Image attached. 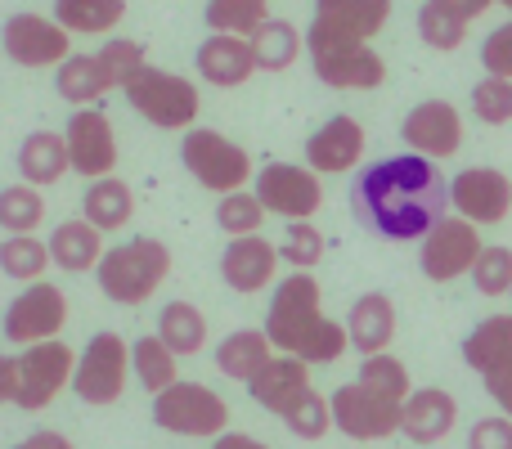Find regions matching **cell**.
Returning a JSON list of instances; mask_svg holds the SVG:
<instances>
[{
  "instance_id": "3",
  "label": "cell",
  "mask_w": 512,
  "mask_h": 449,
  "mask_svg": "<svg viewBox=\"0 0 512 449\" xmlns=\"http://www.w3.org/2000/svg\"><path fill=\"white\" fill-rule=\"evenodd\" d=\"M95 279H99V292L108 301H117V306H144L171 279V247L149 234L126 238V243L104 252Z\"/></svg>"
},
{
  "instance_id": "26",
  "label": "cell",
  "mask_w": 512,
  "mask_h": 449,
  "mask_svg": "<svg viewBox=\"0 0 512 449\" xmlns=\"http://www.w3.org/2000/svg\"><path fill=\"white\" fill-rule=\"evenodd\" d=\"M68 140L59 131H32L23 144H18V176L23 185H59L68 176Z\"/></svg>"
},
{
  "instance_id": "15",
  "label": "cell",
  "mask_w": 512,
  "mask_h": 449,
  "mask_svg": "<svg viewBox=\"0 0 512 449\" xmlns=\"http://www.w3.org/2000/svg\"><path fill=\"white\" fill-rule=\"evenodd\" d=\"M477 256H481V234H477V225L445 216V221L423 238L418 265H423V274H427L432 283H454V279H463V274H472Z\"/></svg>"
},
{
  "instance_id": "2",
  "label": "cell",
  "mask_w": 512,
  "mask_h": 449,
  "mask_svg": "<svg viewBox=\"0 0 512 449\" xmlns=\"http://www.w3.org/2000/svg\"><path fill=\"white\" fill-rule=\"evenodd\" d=\"M265 337H270L274 355H297L306 364H337L351 346L346 324L319 310V279L306 270L288 274L274 288L270 310H265Z\"/></svg>"
},
{
  "instance_id": "37",
  "label": "cell",
  "mask_w": 512,
  "mask_h": 449,
  "mask_svg": "<svg viewBox=\"0 0 512 449\" xmlns=\"http://www.w3.org/2000/svg\"><path fill=\"white\" fill-rule=\"evenodd\" d=\"M270 23V0H207V27L225 36H248Z\"/></svg>"
},
{
  "instance_id": "4",
  "label": "cell",
  "mask_w": 512,
  "mask_h": 449,
  "mask_svg": "<svg viewBox=\"0 0 512 449\" xmlns=\"http://www.w3.org/2000/svg\"><path fill=\"white\" fill-rule=\"evenodd\" d=\"M306 54L315 63V77L333 90H378L387 81V63L369 41H355L324 23H310Z\"/></svg>"
},
{
  "instance_id": "16",
  "label": "cell",
  "mask_w": 512,
  "mask_h": 449,
  "mask_svg": "<svg viewBox=\"0 0 512 449\" xmlns=\"http://www.w3.org/2000/svg\"><path fill=\"white\" fill-rule=\"evenodd\" d=\"M450 207L472 225H504L512 212V180L495 167H468L450 180Z\"/></svg>"
},
{
  "instance_id": "14",
  "label": "cell",
  "mask_w": 512,
  "mask_h": 449,
  "mask_svg": "<svg viewBox=\"0 0 512 449\" xmlns=\"http://www.w3.org/2000/svg\"><path fill=\"white\" fill-rule=\"evenodd\" d=\"M63 140H68V167L77 171L81 180H104L117 171L122 149H117V131H113V122H108V113H99V108L72 113Z\"/></svg>"
},
{
  "instance_id": "27",
  "label": "cell",
  "mask_w": 512,
  "mask_h": 449,
  "mask_svg": "<svg viewBox=\"0 0 512 449\" xmlns=\"http://www.w3.org/2000/svg\"><path fill=\"white\" fill-rule=\"evenodd\" d=\"M135 216V194L126 180L104 176V180H90L86 194H81V221H90L99 234H117L126 229Z\"/></svg>"
},
{
  "instance_id": "33",
  "label": "cell",
  "mask_w": 512,
  "mask_h": 449,
  "mask_svg": "<svg viewBox=\"0 0 512 449\" xmlns=\"http://www.w3.org/2000/svg\"><path fill=\"white\" fill-rule=\"evenodd\" d=\"M463 360L468 369H477L486 378L490 369H499L504 360H512V315H490L463 337Z\"/></svg>"
},
{
  "instance_id": "21",
  "label": "cell",
  "mask_w": 512,
  "mask_h": 449,
  "mask_svg": "<svg viewBox=\"0 0 512 449\" xmlns=\"http://www.w3.org/2000/svg\"><path fill=\"white\" fill-rule=\"evenodd\" d=\"M194 68H198V77H203L207 86L234 90V86H243V81L252 77L256 63H252V50H248V41H243V36L212 32L203 45H198Z\"/></svg>"
},
{
  "instance_id": "29",
  "label": "cell",
  "mask_w": 512,
  "mask_h": 449,
  "mask_svg": "<svg viewBox=\"0 0 512 449\" xmlns=\"http://www.w3.org/2000/svg\"><path fill=\"white\" fill-rule=\"evenodd\" d=\"M248 50H252L256 72H283V68H292V63L301 59L306 36H301L288 18H270V23H261L248 36Z\"/></svg>"
},
{
  "instance_id": "10",
  "label": "cell",
  "mask_w": 512,
  "mask_h": 449,
  "mask_svg": "<svg viewBox=\"0 0 512 449\" xmlns=\"http://www.w3.org/2000/svg\"><path fill=\"white\" fill-rule=\"evenodd\" d=\"M72 373H77V351L63 337L27 346L18 355V409H27V414L50 409L72 387Z\"/></svg>"
},
{
  "instance_id": "19",
  "label": "cell",
  "mask_w": 512,
  "mask_h": 449,
  "mask_svg": "<svg viewBox=\"0 0 512 449\" xmlns=\"http://www.w3.org/2000/svg\"><path fill=\"white\" fill-rule=\"evenodd\" d=\"M360 158H364V126L346 113L328 117L306 140V167L315 171V176H342V171H351Z\"/></svg>"
},
{
  "instance_id": "24",
  "label": "cell",
  "mask_w": 512,
  "mask_h": 449,
  "mask_svg": "<svg viewBox=\"0 0 512 449\" xmlns=\"http://www.w3.org/2000/svg\"><path fill=\"white\" fill-rule=\"evenodd\" d=\"M45 247H50V261L59 265V270L68 274H90L99 270V261H104V234H99L90 221H59L50 229V238H45Z\"/></svg>"
},
{
  "instance_id": "6",
  "label": "cell",
  "mask_w": 512,
  "mask_h": 449,
  "mask_svg": "<svg viewBox=\"0 0 512 449\" xmlns=\"http://www.w3.org/2000/svg\"><path fill=\"white\" fill-rule=\"evenodd\" d=\"M180 162L185 171L207 189V194H239L252 180V158L243 144H234L230 135L212 131V126H194L180 140Z\"/></svg>"
},
{
  "instance_id": "50",
  "label": "cell",
  "mask_w": 512,
  "mask_h": 449,
  "mask_svg": "<svg viewBox=\"0 0 512 449\" xmlns=\"http://www.w3.org/2000/svg\"><path fill=\"white\" fill-rule=\"evenodd\" d=\"M14 449H77V445H72L63 432H32L27 441H18Z\"/></svg>"
},
{
  "instance_id": "39",
  "label": "cell",
  "mask_w": 512,
  "mask_h": 449,
  "mask_svg": "<svg viewBox=\"0 0 512 449\" xmlns=\"http://www.w3.org/2000/svg\"><path fill=\"white\" fill-rule=\"evenodd\" d=\"M418 36H423L432 50L450 54L468 41V18H459L454 9H445L441 0H427V5L418 9Z\"/></svg>"
},
{
  "instance_id": "44",
  "label": "cell",
  "mask_w": 512,
  "mask_h": 449,
  "mask_svg": "<svg viewBox=\"0 0 512 449\" xmlns=\"http://www.w3.org/2000/svg\"><path fill=\"white\" fill-rule=\"evenodd\" d=\"M355 382H364V387H373V391H382V396L400 400V405L409 400V373H405V364H400L396 355H369V360L360 364V378H355Z\"/></svg>"
},
{
  "instance_id": "32",
  "label": "cell",
  "mask_w": 512,
  "mask_h": 449,
  "mask_svg": "<svg viewBox=\"0 0 512 449\" xmlns=\"http://www.w3.org/2000/svg\"><path fill=\"white\" fill-rule=\"evenodd\" d=\"M153 333L162 337V342L171 346V351L185 360V355H198L207 346V315L194 306V301H167L162 306V315H158V328Z\"/></svg>"
},
{
  "instance_id": "17",
  "label": "cell",
  "mask_w": 512,
  "mask_h": 449,
  "mask_svg": "<svg viewBox=\"0 0 512 449\" xmlns=\"http://www.w3.org/2000/svg\"><path fill=\"white\" fill-rule=\"evenodd\" d=\"M405 144L418 153V158H454L463 149V122L459 108L450 99H423L418 108H409L405 126H400Z\"/></svg>"
},
{
  "instance_id": "46",
  "label": "cell",
  "mask_w": 512,
  "mask_h": 449,
  "mask_svg": "<svg viewBox=\"0 0 512 449\" xmlns=\"http://www.w3.org/2000/svg\"><path fill=\"white\" fill-rule=\"evenodd\" d=\"M481 63H486L490 77L512 81V18L486 36V45H481Z\"/></svg>"
},
{
  "instance_id": "49",
  "label": "cell",
  "mask_w": 512,
  "mask_h": 449,
  "mask_svg": "<svg viewBox=\"0 0 512 449\" xmlns=\"http://www.w3.org/2000/svg\"><path fill=\"white\" fill-rule=\"evenodd\" d=\"M0 405H18V355H0Z\"/></svg>"
},
{
  "instance_id": "1",
  "label": "cell",
  "mask_w": 512,
  "mask_h": 449,
  "mask_svg": "<svg viewBox=\"0 0 512 449\" xmlns=\"http://www.w3.org/2000/svg\"><path fill=\"white\" fill-rule=\"evenodd\" d=\"M351 207L364 229L391 243L427 238L450 212V180L432 158L396 153L364 167L351 185Z\"/></svg>"
},
{
  "instance_id": "36",
  "label": "cell",
  "mask_w": 512,
  "mask_h": 449,
  "mask_svg": "<svg viewBox=\"0 0 512 449\" xmlns=\"http://www.w3.org/2000/svg\"><path fill=\"white\" fill-rule=\"evenodd\" d=\"M45 221V198L36 185H5L0 189V229L9 234H36Z\"/></svg>"
},
{
  "instance_id": "9",
  "label": "cell",
  "mask_w": 512,
  "mask_h": 449,
  "mask_svg": "<svg viewBox=\"0 0 512 449\" xmlns=\"http://www.w3.org/2000/svg\"><path fill=\"white\" fill-rule=\"evenodd\" d=\"M68 328V292L54 288V283H27L14 301L5 306V319H0V333L14 346H41L54 342V337Z\"/></svg>"
},
{
  "instance_id": "5",
  "label": "cell",
  "mask_w": 512,
  "mask_h": 449,
  "mask_svg": "<svg viewBox=\"0 0 512 449\" xmlns=\"http://www.w3.org/2000/svg\"><path fill=\"white\" fill-rule=\"evenodd\" d=\"M122 95H126V104L149 126H158V131H194L198 113H203V95H198L194 81L180 77V72L153 68V63H144V68L126 81Z\"/></svg>"
},
{
  "instance_id": "38",
  "label": "cell",
  "mask_w": 512,
  "mask_h": 449,
  "mask_svg": "<svg viewBox=\"0 0 512 449\" xmlns=\"http://www.w3.org/2000/svg\"><path fill=\"white\" fill-rule=\"evenodd\" d=\"M283 427L301 441H324L328 427H333V409H328V396H319L315 387L301 391L288 409H283Z\"/></svg>"
},
{
  "instance_id": "31",
  "label": "cell",
  "mask_w": 512,
  "mask_h": 449,
  "mask_svg": "<svg viewBox=\"0 0 512 449\" xmlns=\"http://www.w3.org/2000/svg\"><path fill=\"white\" fill-rule=\"evenodd\" d=\"M180 355L171 351L167 342H162L158 333H144L131 342V373L140 378V387L149 391V396H162L167 387H176L180 382Z\"/></svg>"
},
{
  "instance_id": "35",
  "label": "cell",
  "mask_w": 512,
  "mask_h": 449,
  "mask_svg": "<svg viewBox=\"0 0 512 449\" xmlns=\"http://www.w3.org/2000/svg\"><path fill=\"white\" fill-rule=\"evenodd\" d=\"M50 247L36 234H9L0 238V274L18 283H41L45 270H50Z\"/></svg>"
},
{
  "instance_id": "41",
  "label": "cell",
  "mask_w": 512,
  "mask_h": 449,
  "mask_svg": "<svg viewBox=\"0 0 512 449\" xmlns=\"http://www.w3.org/2000/svg\"><path fill=\"white\" fill-rule=\"evenodd\" d=\"M95 59H99V68H104L108 86L122 90L126 81H131L135 72H140L144 63H149V54H144V45H140V41H131V36H113V41H104V50H99Z\"/></svg>"
},
{
  "instance_id": "34",
  "label": "cell",
  "mask_w": 512,
  "mask_h": 449,
  "mask_svg": "<svg viewBox=\"0 0 512 449\" xmlns=\"http://www.w3.org/2000/svg\"><path fill=\"white\" fill-rule=\"evenodd\" d=\"M54 23L63 32L81 36H108L126 18V0H54Z\"/></svg>"
},
{
  "instance_id": "30",
  "label": "cell",
  "mask_w": 512,
  "mask_h": 449,
  "mask_svg": "<svg viewBox=\"0 0 512 449\" xmlns=\"http://www.w3.org/2000/svg\"><path fill=\"white\" fill-rule=\"evenodd\" d=\"M54 90H59L63 104L95 108L113 86H108V77H104L95 54H72V59H63L59 68H54Z\"/></svg>"
},
{
  "instance_id": "13",
  "label": "cell",
  "mask_w": 512,
  "mask_h": 449,
  "mask_svg": "<svg viewBox=\"0 0 512 449\" xmlns=\"http://www.w3.org/2000/svg\"><path fill=\"white\" fill-rule=\"evenodd\" d=\"M72 32H63L54 18L45 14H9L0 27V45L18 68H59L72 59Z\"/></svg>"
},
{
  "instance_id": "8",
  "label": "cell",
  "mask_w": 512,
  "mask_h": 449,
  "mask_svg": "<svg viewBox=\"0 0 512 449\" xmlns=\"http://www.w3.org/2000/svg\"><path fill=\"white\" fill-rule=\"evenodd\" d=\"M131 382V342L122 333H95L77 355L72 396L86 405H117Z\"/></svg>"
},
{
  "instance_id": "52",
  "label": "cell",
  "mask_w": 512,
  "mask_h": 449,
  "mask_svg": "<svg viewBox=\"0 0 512 449\" xmlns=\"http://www.w3.org/2000/svg\"><path fill=\"white\" fill-rule=\"evenodd\" d=\"M441 5H445V9H454L459 18H468V23H472V18H481L490 5H495V0H441Z\"/></svg>"
},
{
  "instance_id": "43",
  "label": "cell",
  "mask_w": 512,
  "mask_h": 449,
  "mask_svg": "<svg viewBox=\"0 0 512 449\" xmlns=\"http://www.w3.org/2000/svg\"><path fill=\"white\" fill-rule=\"evenodd\" d=\"M472 283L481 297H508L512 292V252L508 247H481L477 265H472Z\"/></svg>"
},
{
  "instance_id": "25",
  "label": "cell",
  "mask_w": 512,
  "mask_h": 449,
  "mask_svg": "<svg viewBox=\"0 0 512 449\" xmlns=\"http://www.w3.org/2000/svg\"><path fill=\"white\" fill-rule=\"evenodd\" d=\"M270 360H274V346H270V337H265V328H234V333H225L221 342H216V369L230 382H243V387H248Z\"/></svg>"
},
{
  "instance_id": "20",
  "label": "cell",
  "mask_w": 512,
  "mask_h": 449,
  "mask_svg": "<svg viewBox=\"0 0 512 449\" xmlns=\"http://www.w3.org/2000/svg\"><path fill=\"white\" fill-rule=\"evenodd\" d=\"M459 423V400L441 387H423V391H409L405 400V418H400V432L409 436L414 445H436L454 432Z\"/></svg>"
},
{
  "instance_id": "22",
  "label": "cell",
  "mask_w": 512,
  "mask_h": 449,
  "mask_svg": "<svg viewBox=\"0 0 512 449\" xmlns=\"http://www.w3.org/2000/svg\"><path fill=\"white\" fill-rule=\"evenodd\" d=\"M346 337L351 346L369 360V355H387V346L396 342V306L387 292H364L355 297L351 315H346Z\"/></svg>"
},
{
  "instance_id": "51",
  "label": "cell",
  "mask_w": 512,
  "mask_h": 449,
  "mask_svg": "<svg viewBox=\"0 0 512 449\" xmlns=\"http://www.w3.org/2000/svg\"><path fill=\"white\" fill-rule=\"evenodd\" d=\"M212 449H270L265 441H256V436L248 432H225V436H216Z\"/></svg>"
},
{
  "instance_id": "23",
  "label": "cell",
  "mask_w": 512,
  "mask_h": 449,
  "mask_svg": "<svg viewBox=\"0 0 512 449\" xmlns=\"http://www.w3.org/2000/svg\"><path fill=\"white\" fill-rule=\"evenodd\" d=\"M248 391L265 414L283 418V409H288L301 391H310V364L297 360V355H274V360L248 382Z\"/></svg>"
},
{
  "instance_id": "47",
  "label": "cell",
  "mask_w": 512,
  "mask_h": 449,
  "mask_svg": "<svg viewBox=\"0 0 512 449\" xmlns=\"http://www.w3.org/2000/svg\"><path fill=\"white\" fill-rule=\"evenodd\" d=\"M468 449H512V423L508 418H481V423H472Z\"/></svg>"
},
{
  "instance_id": "12",
  "label": "cell",
  "mask_w": 512,
  "mask_h": 449,
  "mask_svg": "<svg viewBox=\"0 0 512 449\" xmlns=\"http://www.w3.org/2000/svg\"><path fill=\"white\" fill-rule=\"evenodd\" d=\"M252 194L261 198L265 216H283V221H310L324 207V185L310 167L297 162H265L252 180Z\"/></svg>"
},
{
  "instance_id": "18",
  "label": "cell",
  "mask_w": 512,
  "mask_h": 449,
  "mask_svg": "<svg viewBox=\"0 0 512 449\" xmlns=\"http://www.w3.org/2000/svg\"><path fill=\"white\" fill-rule=\"evenodd\" d=\"M274 270H279V243H270V238H261V234L230 238V243H225V252H221V279H225V288L243 292V297L270 288Z\"/></svg>"
},
{
  "instance_id": "48",
  "label": "cell",
  "mask_w": 512,
  "mask_h": 449,
  "mask_svg": "<svg viewBox=\"0 0 512 449\" xmlns=\"http://www.w3.org/2000/svg\"><path fill=\"white\" fill-rule=\"evenodd\" d=\"M486 391H490V400L504 409V418L512 423V360H504L499 369L486 373Z\"/></svg>"
},
{
  "instance_id": "7",
  "label": "cell",
  "mask_w": 512,
  "mask_h": 449,
  "mask_svg": "<svg viewBox=\"0 0 512 449\" xmlns=\"http://www.w3.org/2000/svg\"><path fill=\"white\" fill-rule=\"evenodd\" d=\"M153 423L171 436H189V441H216L230 432V405L203 382H185L167 387L153 396Z\"/></svg>"
},
{
  "instance_id": "28",
  "label": "cell",
  "mask_w": 512,
  "mask_h": 449,
  "mask_svg": "<svg viewBox=\"0 0 512 449\" xmlns=\"http://www.w3.org/2000/svg\"><path fill=\"white\" fill-rule=\"evenodd\" d=\"M391 18V0H315V23L346 32L355 41H373Z\"/></svg>"
},
{
  "instance_id": "11",
  "label": "cell",
  "mask_w": 512,
  "mask_h": 449,
  "mask_svg": "<svg viewBox=\"0 0 512 449\" xmlns=\"http://www.w3.org/2000/svg\"><path fill=\"white\" fill-rule=\"evenodd\" d=\"M328 409H333V427L351 441H387V436L400 432V418H405V405L382 391L364 387V382H346L328 396Z\"/></svg>"
},
{
  "instance_id": "40",
  "label": "cell",
  "mask_w": 512,
  "mask_h": 449,
  "mask_svg": "<svg viewBox=\"0 0 512 449\" xmlns=\"http://www.w3.org/2000/svg\"><path fill=\"white\" fill-rule=\"evenodd\" d=\"M216 225H221L230 238H252V234H261V225H265V207H261V198H256L252 189L225 194L221 203H216Z\"/></svg>"
},
{
  "instance_id": "45",
  "label": "cell",
  "mask_w": 512,
  "mask_h": 449,
  "mask_svg": "<svg viewBox=\"0 0 512 449\" xmlns=\"http://www.w3.org/2000/svg\"><path fill=\"white\" fill-rule=\"evenodd\" d=\"M472 113L486 126H504L512 122V81L504 77H486L472 86Z\"/></svg>"
},
{
  "instance_id": "42",
  "label": "cell",
  "mask_w": 512,
  "mask_h": 449,
  "mask_svg": "<svg viewBox=\"0 0 512 449\" xmlns=\"http://www.w3.org/2000/svg\"><path fill=\"white\" fill-rule=\"evenodd\" d=\"M279 261H288L292 270H315L324 261V234H319L310 221H292L283 229V243H279Z\"/></svg>"
},
{
  "instance_id": "53",
  "label": "cell",
  "mask_w": 512,
  "mask_h": 449,
  "mask_svg": "<svg viewBox=\"0 0 512 449\" xmlns=\"http://www.w3.org/2000/svg\"><path fill=\"white\" fill-rule=\"evenodd\" d=\"M499 5H508V9H512V0H499Z\"/></svg>"
}]
</instances>
